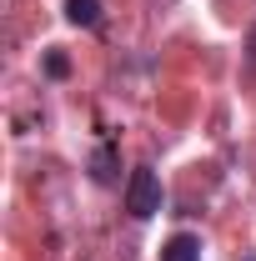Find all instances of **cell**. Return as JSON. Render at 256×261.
Segmentation results:
<instances>
[{
    "instance_id": "7a4b0ae2",
    "label": "cell",
    "mask_w": 256,
    "mask_h": 261,
    "mask_svg": "<svg viewBox=\"0 0 256 261\" xmlns=\"http://www.w3.org/2000/svg\"><path fill=\"white\" fill-rule=\"evenodd\" d=\"M86 171H91L96 186H116L121 181V151H116V141H100L91 151V161H86Z\"/></svg>"
},
{
    "instance_id": "6da1fadb",
    "label": "cell",
    "mask_w": 256,
    "mask_h": 261,
    "mask_svg": "<svg viewBox=\"0 0 256 261\" xmlns=\"http://www.w3.org/2000/svg\"><path fill=\"white\" fill-rule=\"evenodd\" d=\"M126 211L136 216V221H151L161 211V176L151 171V166H136L126 176Z\"/></svg>"
},
{
    "instance_id": "5b68a950",
    "label": "cell",
    "mask_w": 256,
    "mask_h": 261,
    "mask_svg": "<svg viewBox=\"0 0 256 261\" xmlns=\"http://www.w3.org/2000/svg\"><path fill=\"white\" fill-rule=\"evenodd\" d=\"M45 75H50V81H65V75H70V56H65V50H45Z\"/></svg>"
},
{
    "instance_id": "277c9868",
    "label": "cell",
    "mask_w": 256,
    "mask_h": 261,
    "mask_svg": "<svg viewBox=\"0 0 256 261\" xmlns=\"http://www.w3.org/2000/svg\"><path fill=\"white\" fill-rule=\"evenodd\" d=\"M100 15H106V10H100V0H65V20H70V25H86V31H96Z\"/></svg>"
},
{
    "instance_id": "3957f363",
    "label": "cell",
    "mask_w": 256,
    "mask_h": 261,
    "mask_svg": "<svg viewBox=\"0 0 256 261\" xmlns=\"http://www.w3.org/2000/svg\"><path fill=\"white\" fill-rule=\"evenodd\" d=\"M161 261H201V236H191V231H176V236L161 246Z\"/></svg>"
}]
</instances>
